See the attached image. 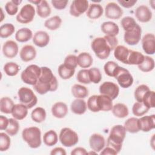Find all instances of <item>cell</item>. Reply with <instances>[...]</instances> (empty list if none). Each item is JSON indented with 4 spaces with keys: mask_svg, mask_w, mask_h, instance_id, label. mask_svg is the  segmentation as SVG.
<instances>
[{
    "mask_svg": "<svg viewBox=\"0 0 155 155\" xmlns=\"http://www.w3.org/2000/svg\"><path fill=\"white\" fill-rule=\"evenodd\" d=\"M34 89L40 94L48 91H54L58 87V82L50 68L47 67H41V74L37 82L33 85Z\"/></svg>",
    "mask_w": 155,
    "mask_h": 155,
    "instance_id": "cell-1",
    "label": "cell"
},
{
    "mask_svg": "<svg viewBox=\"0 0 155 155\" xmlns=\"http://www.w3.org/2000/svg\"><path fill=\"white\" fill-rule=\"evenodd\" d=\"M126 130L123 125H116L113 126L110 132L107 141V146L113 148L119 153L122 147V143L126 136Z\"/></svg>",
    "mask_w": 155,
    "mask_h": 155,
    "instance_id": "cell-2",
    "label": "cell"
},
{
    "mask_svg": "<svg viewBox=\"0 0 155 155\" xmlns=\"http://www.w3.org/2000/svg\"><path fill=\"white\" fill-rule=\"evenodd\" d=\"M23 140L31 148H37L41 145V131L38 127L25 128L22 132Z\"/></svg>",
    "mask_w": 155,
    "mask_h": 155,
    "instance_id": "cell-3",
    "label": "cell"
},
{
    "mask_svg": "<svg viewBox=\"0 0 155 155\" xmlns=\"http://www.w3.org/2000/svg\"><path fill=\"white\" fill-rule=\"evenodd\" d=\"M91 48L95 55L100 59L108 58L111 51L104 37H98L94 39L91 42Z\"/></svg>",
    "mask_w": 155,
    "mask_h": 155,
    "instance_id": "cell-4",
    "label": "cell"
},
{
    "mask_svg": "<svg viewBox=\"0 0 155 155\" xmlns=\"http://www.w3.org/2000/svg\"><path fill=\"white\" fill-rule=\"evenodd\" d=\"M41 74V67L31 64L26 67L21 74L22 81L28 85H34L38 81Z\"/></svg>",
    "mask_w": 155,
    "mask_h": 155,
    "instance_id": "cell-5",
    "label": "cell"
},
{
    "mask_svg": "<svg viewBox=\"0 0 155 155\" xmlns=\"http://www.w3.org/2000/svg\"><path fill=\"white\" fill-rule=\"evenodd\" d=\"M19 100L21 104L28 109L33 107L38 102V98L32 90L27 87H21L18 91Z\"/></svg>",
    "mask_w": 155,
    "mask_h": 155,
    "instance_id": "cell-6",
    "label": "cell"
},
{
    "mask_svg": "<svg viewBox=\"0 0 155 155\" xmlns=\"http://www.w3.org/2000/svg\"><path fill=\"white\" fill-rule=\"evenodd\" d=\"M59 139L63 146L71 147L78 143L79 136L74 130L70 128L65 127L61 130Z\"/></svg>",
    "mask_w": 155,
    "mask_h": 155,
    "instance_id": "cell-7",
    "label": "cell"
},
{
    "mask_svg": "<svg viewBox=\"0 0 155 155\" xmlns=\"http://www.w3.org/2000/svg\"><path fill=\"white\" fill-rule=\"evenodd\" d=\"M114 78H116L119 85L123 88L130 87L133 83V78L130 71L119 65L116 70Z\"/></svg>",
    "mask_w": 155,
    "mask_h": 155,
    "instance_id": "cell-8",
    "label": "cell"
},
{
    "mask_svg": "<svg viewBox=\"0 0 155 155\" xmlns=\"http://www.w3.org/2000/svg\"><path fill=\"white\" fill-rule=\"evenodd\" d=\"M35 15V9L30 4L24 5L21 9L19 13L16 15V21L21 24H28L31 22Z\"/></svg>",
    "mask_w": 155,
    "mask_h": 155,
    "instance_id": "cell-9",
    "label": "cell"
},
{
    "mask_svg": "<svg viewBox=\"0 0 155 155\" xmlns=\"http://www.w3.org/2000/svg\"><path fill=\"white\" fill-rule=\"evenodd\" d=\"M99 93L101 94L107 96L113 100L118 96L119 88L114 82L110 81L104 82L99 87Z\"/></svg>",
    "mask_w": 155,
    "mask_h": 155,
    "instance_id": "cell-10",
    "label": "cell"
},
{
    "mask_svg": "<svg viewBox=\"0 0 155 155\" xmlns=\"http://www.w3.org/2000/svg\"><path fill=\"white\" fill-rule=\"evenodd\" d=\"M142 29L139 24L128 31H125L124 35V39L125 42L129 45H134L137 44L141 39Z\"/></svg>",
    "mask_w": 155,
    "mask_h": 155,
    "instance_id": "cell-11",
    "label": "cell"
},
{
    "mask_svg": "<svg viewBox=\"0 0 155 155\" xmlns=\"http://www.w3.org/2000/svg\"><path fill=\"white\" fill-rule=\"evenodd\" d=\"M88 2L87 0H74L70 7V13L74 17H79L87 11Z\"/></svg>",
    "mask_w": 155,
    "mask_h": 155,
    "instance_id": "cell-12",
    "label": "cell"
},
{
    "mask_svg": "<svg viewBox=\"0 0 155 155\" xmlns=\"http://www.w3.org/2000/svg\"><path fill=\"white\" fill-rule=\"evenodd\" d=\"M105 15L107 18L118 19L123 15V10L116 2H109L105 8Z\"/></svg>",
    "mask_w": 155,
    "mask_h": 155,
    "instance_id": "cell-13",
    "label": "cell"
},
{
    "mask_svg": "<svg viewBox=\"0 0 155 155\" xmlns=\"http://www.w3.org/2000/svg\"><path fill=\"white\" fill-rule=\"evenodd\" d=\"M142 46L146 54H154L155 53V36L154 34H145L142 39Z\"/></svg>",
    "mask_w": 155,
    "mask_h": 155,
    "instance_id": "cell-14",
    "label": "cell"
},
{
    "mask_svg": "<svg viewBox=\"0 0 155 155\" xmlns=\"http://www.w3.org/2000/svg\"><path fill=\"white\" fill-rule=\"evenodd\" d=\"M89 144L91 149L96 152H100L105 145V140L104 136L100 134L94 133L90 137Z\"/></svg>",
    "mask_w": 155,
    "mask_h": 155,
    "instance_id": "cell-15",
    "label": "cell"
},
{
    "mask_svg": "<svg viewBox=\"0 0 155 155\" xmlns=\"http://www.w3.org/2000/svg\"><path fill=\"white\" fill-rule=\"evenodd\" d=\"M135 16L139 22H148L152 18V12L147 6L141 5L136 9Z\"/></svg>",
    "mask_w": 155,
    "mask_h": 155,
    "instance_id": "cell-16",
    "label": "cell"
},
{
    "mask_svg": "<svg viewBox=\"0 0 155 155\" xmlns=\"http://www.w3.org/2000/svg\"><path fill=\"white\" fill-rule=\"evenodd\" d=\"M140 130L143 132H148L155 128V115L142 116L139 119Z\"/></svg>",
    "mask_w": 155,
    "mask_h": 155,
    "instance_id": "cell-17",
    "label": "cell"
},
{
    "mask_svg": "<svg viewBox=\"0 0 155 155\" xmlns=\"http://www.w3.org/2000/svg\"><path fill=\"white\" fill-rule=\"evenodd\" d=\"M18 45L17 43L12 40L7 41L3 45L2 53L7 58H15L18 53Z\"/></svg>",
    "mask_w": 155,
    "mask_h": 155,
    "instance_id": "cell-18",
    "label": "cell"
},
{
    "mask_svg": "<svg viewBox=\"0 0 155 155\" xmlns=\"http://www.w3.org/2000/svg\"><path fill=\"white\" fill-rule=\"evenodd\" d=\"M112 99L107 96L100 94L96 96V102L99 111H108L113 108Z\"/></svg>",
    "mask_w": 155,
    "mask_h": 155,
    "instance_id": "cell-19",
    "label": "cell"
},
{
    "mask_svg": "<svg viewBox=\"0 0 155 155\" xmlns=\"http://www.w3.org/2000/svg\"><path fill=\"white\" fill-rule=\"evenodd\" d=\"M20 58L24 62H29L33 60L36 56V50L31 45L23 46L19 53Z\"/></svg>",
    "mask_w": 155,
    "mask_h": 155,
    "instance_id": "cell-20",
    "label": "cell"
},
{
    "mask_svg": "<svg viewBox=\"0 0 155 155\" xmlns=\"http://www.w3.org/2000/svg\"><path fill=\"white\" fill-rule=\"evenodd\" d=\"M50 42V36L45 31H36L33 37V42L39 47H44L47 46Z\"/></svg>",
    "mask_w": 155,
    "mask_h": 155,
    "instance_id": "cell-21",
    "label": "cell"
},
{
    "mask_svg": "<svg viewBox=\"0 0 155 155\" xmlns=\"http://www.w3.org/2000/svg\"><path fill=\"white\" fill-rule=\"evenodd\" d=\"M102 31L107 36H117L119 32V26L112 21H106L102 24L101 26Z\"/></svg>",
    "mask_w": 155,
    "mask_h": 155,
    "instance_id": "cell-22",
    "label": "cell"
},
{
    "mask_svg": "<svg viewBox=\"0 0 155 155\" xmlns=\"http://www.w3.org/2000/svg\"><path fill=\"white\" fill-rule=\"evenodd\" d=\"M68 113V107L66 104L62 102H57L51 107L52 115L58 119L64 118Z\"/></svg>",
    "mask_w": 155,
    "mask_h": 155,
    "instance_id": "cell-23",
    "label": "cell"
},
{
    "mask_svg": "<svg viewBox=\"0 0 155 155\" xmlns=\"http://www.w3.org/2000/svg\"><path fill=\"white\" fill-rule=\"evenodd\" d=\"M104 9L101 4L92 3L88 7L86 14L88 18L91 19H96L102 15Z\"/></svg>",
    "mask_w": 155,
    "mask_h": 155,
    "instance_id": "cell-24",
    "label": "cell"
},
{
    "mask_svg": "<svg viewBox=\"0 0 155 155\" xmlns=\"http://www.w3.org/2000/svg\"><path fill=\"white\" fill-rule=\"evenodd\" d=\"M70 108L73 113L81 115L85 113L87 108V105L84 99H76L71 102Z\"/></svg>",
    "mask_w": 155,
    "mask_h": 155,
    "instance_id": "cell-25",
    "label": "cell"
},
{
    "mask_svg": "<svg viewBox=\"0 0 155 155\" xmlns=\"http://www.w3.org/2000/svg\"><path fill=\"white\" fill-rule=\"evenodd\" d=\"M28 108L22 104H15L12 111V116L16 120L24 119L28 114Z\"/></svg>",
    "mask_w": 155,
    "mask_h": 155,
    "instance_id": "cell-26",
    "label": "cell"
},
{
    "mask_svg": "<svg viewBox=\"0 0 155 155\" xmlns=\"http://www.w3.org/2000/svg\"><path fill=\"white\" fill-rule=\"evenodd\" d=\"M145 56L140 52L130 50L126 64L127 65H139L144 60Z\"/></svg>",
    "mask_w": 155,
    "mask_h": 155,
    "instance_id": "cell-27",
    "label": "cell"
},
{
    "mask_svg": "<svg viewBox=\"0 0 155 155\" xmlns=\"http://www.w3.org/2000/svg\"><path fill=\"white\" fill-rule=\"evenodd\" d=\"M130 50L124 45H117L114 50V56L119 61L126 64Z\"/></svg>",
    "mask_w": 155,
    "mask_h": 155,
    "instance_id": "cell-28",
    "label": "cell"
},
{
    "mask_svg": "<svg viewBox=\"0 0 155 155\" xmlns=\"http://www.w3.org/2000/svg\"><path fill=\"white\" fill-rule=\"evenodd\" d=\"M78 65L83 68H89L93 64V58L91 54L87 52H82L77 56Z\"/></svg>",
    "mask_w": 155,
    "mask_h": 155,
    "instance_id": "cell-29",
    "label": "cell"
},
{
    "mask_svg": "<svg viewBox=\"0 0 155 155\" xmlns=\"http://www.w3.org/2000/svg\"><path fill=\"white\" fill-rule=\"evenodd\" d=\"M111 111L113 115L117 118H124L129 114L127 106L122 103H117L114 105Z\"/></svg>",
    "mask_w": 155,
    "mask_h": 155,
    "instance_id": "cell-30",
    "label": "cell"
},
{
    "mask_svg": "<svg viewBox=\"0 0 155 155\" xmlns=\"http://www.w3.org/2000/svg\"><path fill=\"white\" fill-rule=\"evenodd\" d=\"M33 37L32 31L28 28H21L15 34V39L19 42H25Z\"/></svg>",
    "mask_w": 155,
    "mask_h": 155,
    "instance_id": "cell-31",
    "label": "cell"
},
{
    "mask_svg": "<svg viewBox=\"0 0 155 155\" xmlns=\"http://www.w3.org/2000/svg\"><path fill=\"white\" fill-rule=\"evenodd\" d=\"M51 8L45 0H41V2L36 5V13L42 18H47L51 14Z\"/></svg>",
    "mask_w": 155,
    "mask_h": 155,
    "instance_id": "cell-32",
    "label": "cell"
},
{
    "mask_svg": "<svg viewBox=\"0 0 155 155\" xmlns=\"http://www.w3.org/2000/svg\"><path fill=\"white\" fill-rule=\"evenodd\" d=\"M71 93L76 99H84L88 95V90L84 85L74 84L71 87Z\"/></svg>",
    "mask_w": 155,
    "mask_h": 155,
    "instance_id": "cell-33",
    "label": "cell"
},
{
    "mask_svg": "<svg viewBox=\"0 0 155 155\" xmlns=\"http://www.w3.org/2000/svg\"><path fill=\"white\" fill-rule=\"evenodd\" d=\"M126 131L130 133H136L140 131L139 125V119L136 117H130L124 123V125Z\"/></svg>",
    "mask_w": 155,
    "mask_h": 155,
    "instance_id": "cell-34",
    "label": "cell"
},
{
    "mask_svg": "<svg viewBox=\"0 0 155 155\" xmlns=\"http://www.w3.org/2000/svg\"><path fill=\"white\" fill-rule=\"evenodd\" d=\"M14 105L13 101L8 97H3L0 100V111L3 113H12Z\"/></svg>",
    "mask_w": 155,
    "mask_h": 155,
    "instance_id": "cell-35",
    "label": "cell"
},
{
    "mask_svg": "<svg viewBox=\"0 0 155 155\" xmlns=\"http://www.w3.org/2000/svg\"><path fill=\"white\" fill-rule=\"evenodd\" d=\"M44 143L48 147L56 145L58 141V136L54 130H50L47 131L43 136Z\"/></svg>",
    "mask_w": 155,
    "mask_h": 155,
    "instance_id": "cell-36",
    "label": "cell"
},
{
    "mask_svg": "<svg viewBox=\"0 0 155 155\" xmlns=\"http://www.w3.org/2000/svg\"><path fill=\"white\" fill-rule=\"evenodd\" d=\"M138 68L145 73L150 72L152 71L154 68V59L148 56H145L144 60L140 64L138 65Z\"/></svg>",
    "mask_w": 155,
    "mask_h": 155,
    "instance_id": "cell-37",
    "label": "cell"
},
{
    "mask_svg": "<svg viewBox=\"0 0 155 155\" xmlns=\"http://www.w3.org/2000/svg\"><path fill=\"white\" fill-rule=\"evenodd\" d=\"M31 117L34 122L36 123H41L45 120L46 111L45 109L42 107H36L32 111Z\"/></svg>",
    "mask_w": 155,
    "mask_h": 155,
    "instance_id": "cell-38",
    "label": "cell"
},
{
    "mask_svg": "<svg viewBox=\"0 0 155 155\" xmlns=\"http://www.w3.org/2000/svg\"><path fill=\"white\" fill-rule=\"evenodd\" d=\"M62 24V19L59 16H54L44 22V26L50 30H56L60 27Z\"/></svg>",
    "mask_w": 155,
    "mask_h": 155,
    "instance_id": "cell-39",
    "label": "cell"
},
{
    "mask_svg": "<svg viewBox=\"0 0 155 155\" xmlns=\"http://www.w3.org/2000/svg\"><path fill=\"white\" fill-rule=\"evenodd\" d=\"M59 76L63 79H68L71 78L75 73V69L71 68L64 64H61L58 69Z\"/></svg>",
    "mask_w": 155,
    "mask_h": 155,
    "instance_id": "cell-40",
    "label": "cell"
},
{
    "mask_svg": "<svg viewBox=\"0 0 155 155\" xmlns=\"http://www.w3.org/2000/svg\"><path fill=\"white\" fill-rule=\"evenodd\" d=\"M20 70L19 66L15 62H7L4 66V71L5 73L9 76H16Z\"/></svg>",
    "mask_w": 155,
    "mask_h": 155,
    "instance_id": "cell-41",
    "label": "cell"
},
{
    "mask_svg": "<svg viewBox=\"0 0 155 155\" xmlns=\"http://www.w3.org/2000/svg\"><path fill=\"white\" fill-rule=\"evenodd\" d=\"M150 109L146 107L142 102H136L132 107L133 114L136 116H142L148 113Z\"/></svg>",
    "mask_w": 155,
    "mask_h": 155,
    "instance_id": "cell-42",
    "label": "cell"
},
{
    "mask_svg": "<svg viewBox=\"0 0 155 155\" xmlns=\"http://www.w3.org/2000/svg\"><path fill=\"white\" fill-rule=\"evenodd\" d=\"M8 120V125L5 130V131L9 136H13L18 133L19 129V124L17 120L15 118H10Z\"/></svg>",
    "mask_w": 155,
    "mask_h": 155,
    "instance_id": "cell-43",
    "label": "cell"
},
{
    "mask_svg": "<svg viewBox=\"0 0 155 155\" xmlns=\"http://www.w3.org/2000/svg\"><path fill=\"white\" fill-rule=\"evenodd\" d=\"M15 26L10 23H6L0 27V36L2 38H7L15 32Z\"/></svg>",
    "mask_w": 155,
    "mask_h": 155,
    "instance_id": "cell-44",
    "label": "cell"
},
{
    "mask_svg": "<svg viewBox=\"0 0 155 155\" xmlns=\"http://www.w3.org/2000/svg\"><path fill=\"white\" fill-rule=\"evenodd\" d=\"M121 25L125 31H130L133 29L137 24L135 19L131 16H125L121 19Z\"/></svg>",
    "mask_w": 155,
    "mask_h": 155,
    "instance_id": "cell-45",
    "label": "cell"
},
{
    "mask_svg": "<svg viewBox=\"0 0 155 155\" xmlns=\"http://www.w3.org/2000/svg\"><path fill=\"white\" fill-rule=\"evenodd\" d=\"M142 102L149 109L154 108V91L148 90L143 96Z\"/></svg>",
    "mask_w": 155,
    "mask_h": 155,
    "instance_id": "cell-46",
    "label": "cell"
},
{
    "mask_svg": "<svg viewBox=\"0 0 155 155\" xmlns=\"http://www.w3.org/2000/svg\"><path fill=\"white\" fill-rule=\"evenodd\" d=\"M150 90L148 86L145 84H141L137 87L134 91V97L137 102H142L143 96Z\"/></svg>",
    "mask_w": 155,
    "mask_h": 155,
    "instance_id": "cell-47",
    "label": "cell"
},
{
    "mask_svg": "<svg viewBox=\"0 0 155 155\" xmlns=\"http://www.w3.org/2000/svg\"><path fill=\"white\" fill-rule=\"evenodd\" d=\"M89 78L91 82L98 84L102 79V74L100 70L96 67H93L88 69Z\"/></svg>",
    "mask_w": 155,
    "mask_h": 155,
    "instance_id": "cell-48",
    "label": "cell"
},
{
    "mask_svg": "<svg viewBox=\"0 0 155 155\" xmlns=\"http://www.w3.org/2000/svg\"><path fill=\"white\" fill-rule=\"evenodd\" d=\"M10 138L7 133H0V151H5L10 147Z\"/></svg>",
    "mask_w": 155,
    "mask_h": 155,
    "instance_id": "cell-49",
    "label": "cell"
},
{
    "mask_svg": "<svg viewBox=\"0 0 155 155\" xmlns=\"http://www.w3.org/2000/svg\"><path fill=\"white\" fill-rule=\"evenodd\" d=\"M119 65L114 61H108L104 66V70L107 75L110 77H114V73Z\"/></svg>",
    "mask_w": 155,
    "mask_h": 155,
    "instance_id": "cell-50",
    "label": "cell"
},
{
    "mask_svg": "<svg viewBox=\"0 0 155 155\" xmlns=\"http://www.w3.org/2000/svg\"><path fill=\"white\" fill-rule=\"evenodd\" d=\"M77 80L79 82L84 84H89L91 83L89 78L88 70L87 69H82L79 70L76 76Z\"/></svg>",
    "mask_w": 155,
    "mask_h": 155,
    "instance_id": "cell-51",
    "label": "cell"
},
{
    "mask_svg": "<svg viewBox=\"0 0 155 155\" xmlns=\"http://www.w3.org/2000/svg\"><path fill=\"white\" fill-rule=\"evenodd\" d=\"M63 64L71 68L75 69L78 65L77 56L74 54H69L67 56Z\"/></svg>",
    "mask_w": 155,
    "mask_h": 155,
    "instance_id": "cell-52",
    "label": "cell"
},
{
    "mask_svg": "<svg viewBox=\"0 0 155 155\" xmlns=\"http://www.w3.org/2000/svg\"><path fill=\"white\" fill-rule=\"evenodd\" d=\"M5 10L9 15L13 16L16 15L18 11V5L15 4L13 1H8L5 5Z\"/></svg>",
    "mask_w": 155,
    "mask_h": 155,
    "instance_id": "cell-53",
    "label": "cell"
},
{
    "mask_svg": "<svg viewBox=\"0 0 155 155\" xmlns=\"http://www.w3.org/2000/svg\"><path fill=\"white\" fill-rule=\"evenodd\" d=\"M96 96L97 95H93L90 96L87 101V107L93 113H97L99 111L97 106Z\"/></svg>",
    "mask_w": 155,
    "mask_h": 155,
    "instance_id": "cell-54",
    "label": "cell"
},
{
    "mask_svg": "<svg viewBox=\"0 0 155 155\" xmlns=\"http://www.w3.org/2000/svg\"><path fill=\"white\" fill-rule=\"evenodd\" d=\"M67 0H51V3L52 5L57 10L64 9L68 4Z\"/></svg>",
    "mask_w": 155,
    "mask_h": 155,
    "instance_id": "cell-55",
    "label": "cell"
},
{
    "mask_svg": "<svg viewBox=\"0 0 155 155\" xmlns=\"http://www.w3.org/2000/svg\"><path fill=\"white\" fill-rule=\"evenodd\" d=\"M104 37L107 41L109 46L110 47L111 51L114 50V48L117 46V44H118L117 39L114 36H107V35L104 36Z\"/></svg>",
    "mask_w": 155,
    "mask_h": 155,
    "instance_id": "cell-56",
    "label": "cell"
},
{
    "mask_svg": "<svg viewBox=\"0 0 155 155\" xmlns=\"http://www.w3.org/2000/svg\"><path fill=\"white\" fill-rule=\"evenodd\" d=\"M117 2L121 5L122 7L128 8L133 7L134 4L137 2V0H130V1H122V0H118Z\"/></svg>",
    "mask_w": 155,
    "mask_h": 155,
    "instance_id": "cell-57",
    "label": "cell"
},
{
    "mask_svg": "<svg viewBox=\"0 0 155 155\" xmlns=\"http://www.w3.org/2000/svg\"><path fill=\"white\" fill-rule=\"evenodd\" d=\"M9 120L5 116L2 115L0 116V130H5L8 125Z\"/></svg>",
    "mask_w": 155,
    "mask_h": 155,
    "instance_id": "cell-58",
    "label": "cell"
},
{
    "mask_svg": "<svg viewBox=\"0 0 155 155\" xmlns=\"http://www.w3.org/2000/svg\"><path fill=\"white\" fill-rule=\"evenodd\" d=\"M71 155H78V154L85 155V154H88V152L83 147H76L71 151Z\"/></svg>",
    "mask_w": 155,
    "mask_h": 155,
    "instance_id": "cell-59",
    "label": "cell"
},
{
    "mask_svg": "<svg viewBox=\"0 0 155 155\" xmlns=\"http://www.w3.org/2000/svg\"><path fill=\"white\" fill-rule=\"evenodd\" d=\"M118 154L113 148H112L110 147L107 146L105 148H103L102 150V151H101L100 154H105V155H107V154H110V155H116Z\"/></svg>",
    "mask_w": 155,
    "mask_h": 155,
    "instance_id": "cell-60",
    "label": "cell"
},
{
    "mask_svg": "<svg viewBox=\"0 0 155 155\" xmlns=\"http://www.w3.org/2000/svg\"><path fill=\"white\" fill-rule=\"evenodd\" d=\"M66 154L65 150L62 147H56L50 152L51 155H65Z\"/></svg>",
    "mask_w": 155,
    "mask_h": 155,
    "instance_id": "cell-61",
    "label": "cell"
},
{
    "mask_svg": "<svg viewBox=\"0 0 155 155\" xmlns=\"http://www.w3.org/2000/svg\"><path fill=\"white\" fill-rule=\"evenodd\" d=\"M41 0H35V1H28L30 3H32V4H34L35 5H38L40 2H41Z\"/></svg>",
    "mask_w": 155,
    "mask_h": 155,
    "instance_id": "cell-62",
    "label": "cell"
},
{
    "mask_svg": "<svg viewBox=\"0 0 155 155\" xmlns=\"http://www.w3.org/2000/svg\"><path fill=\"white\" fill-rule=\"evenodd\" d=\"M13 1V2L15 4H16L17 5H19L21 2H22V1L21 0H20V1H19V0H12Z\"/></svg>",
    "mask_w": 155,
    "mask_h": 155,
    "instance_id": "cell-63",
    "label": "cell"
}]
</instances>
